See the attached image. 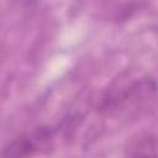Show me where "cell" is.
Returning <instances> with one entry per match:
<instances>
[{
  "mask_svg": "<svg viewBox=\"0 0 158 158\" xmlns=\"http://www.w3.org/2000/svg\"><path fill=\"white\" fill-rule=\"evenodd\" d=\"M47 137V132L38 131L35 136H21L10 142L0 152V158H26L37 149V142L43 141Z\"/></svg>",
  "mask_w": 158,
  "mask_h": 158,
  "instance_id": "6da1fadb",
  "label": "cell"
},
{
  "mask_svg": "<svg viewBox=\"0 0 158 158\" xmlns=\"http://www.w3.org/2000/svg\"><path fill=\"white\" fill-rule=\"evenodd\" d=\"M126 158H157V138L148 133L135 139L128 149Z\"/></svg>",
  "mask_w": 158,
  "mask_h": 158,
  "instance_id": "7a4b0ae2",
  "label": "cell"
}]
</instances>
